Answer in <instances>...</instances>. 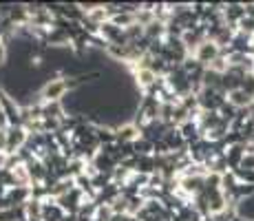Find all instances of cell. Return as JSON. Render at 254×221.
I'll list each match as a JSON object with an SVG mask.
<instances>
[{
  "instance_id": "1",
  "label": "cell",
  "mask_w": 254,
  "mask_h": 221,
  "mask_svg": "<svg viewBox=\"0 0 254 221\" xmlns=\"http://www.w3.org/2000/svg\"><path fill=\"white\" fill-rule=\"evenodd\" d=\"M217 56H219V47L217 42L212 40H203L201 44H197V49H194V58H197L199 62H217Z\"/></svg>"
},
{
  "instance_id": "2",
  "label": "cell",
  "mask_w": 254,
  "mask_h": 221,
  "mask_svg": "<svg viewBox=\"0 0 254 221\" xmlns=\"http://www.w3.org/2000/svg\"><path fill=\"white\" fill-rule=\"evenodd\" d=\"M64 88L66 84L62 80H53V82H49V84L45 86V97H49V100H58V97L64 93Z\"/></svg>"
},
{
  "instance_id": "3",
  "label": "cell",
  "mask_w": 254,
  "mask_h": 221,
  "mask_svg": "<svg viewBox=\"0 0 254 221\" xmlns=\"http://www.w3.org/2000/svg\"><path fill=\"white\" fill-rule=\"evenodd\" d=\"M230 102L234 106H246L252 102V95L246 91V88H234V91L230 93Z\"/></svg>"
},
{
  "instance_id": "4",
  "label": "cell",
  "mask_w": 254,
  "mask_h": 221,
  "mask_svg": "<svg viewBox=\"0 0 254 221\" xmlns=\"http://www.w3.org/2000/svg\"><path fill=\"white\" fill-rule=\"evenodd\" d=\"M137 80H139V84L148 86V84H153V80H155V73L150 71V69H141V71L137 73Z\"/></svg>"
},
{
  "instance_id": "5",
  "label": "cell",
  "mask_w": 254,
  "mask_h": 221,
  "mask_svg": "<svg viewBox=\"0 0 254 221\" xmlns=\"http://www.w3.org/2000/svg\"><path fill=\"white\" fill-rule=\"evenodd\" d=\"M0 126H4V115L0 113Z\"/></svg>"
}]
</instances>
